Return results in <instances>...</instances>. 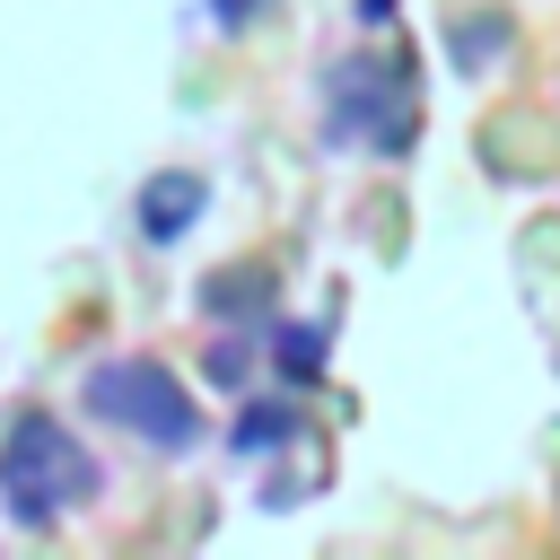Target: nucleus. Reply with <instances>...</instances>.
<instances>
[{
  "label": "nucleus",
  "mask_w": 560,
  "mask_h": 560,
  "mask_svg": "<svg viewBox=\"0 0 560 560\" xmlns=\"http://www.w3.org/2000/svg\"><path fill=\"white\" fill-rule=\"evenodd\" d=\"M315 114L332 149H368V158H402L420 140V96L411 70L385 52H332L315 79Z\"/></svg>",
  "instance_id": "1"
},
{
  "label": "nucleus",
  "mask_w": 560,
  "mask_h": 560,
  "mask_svg": "<svg viewBox=\"0 0 560 560\" xmlns=\"http://www.w3.org/2000/svg\"><path fill=\"white\" fill-rule=\"evenodd\" d=\"M105 490V464L52 420V411H26V420H9V438H0V508L18 516V525H61L79 499H96Z\"/></svg>",
  "instance_id": "2"
},
{
  "label": "nucleus",
  "mask_w": 560,
  "mask_h": 560,
  "mask_svg": "<svg viewBox=\"0 0 560 560\" xmlns=\"http://www.w3.org/2000/svg\"><path fill=\"white\" fill-rule=\"evenodd\" d=\"M79 402L105 420V429H122V438H140L149 455H192L210 429H201V402L175 385V368H158V359H96L88 376H79Z\"/></svg>",
  "instance_id": "3"
},
{
  "label": "nucleus",
  "mask_w": 560,
  "mask_h": 560,
  "mask_svg": "<svg viewBox=\"0 0 560 560\" xmlns=\"http://www.w3.org/2000/svg\"><path fill=\"white\" fill-rule=\"evenodd\" d=\"M201 210H210V175H201V166H166V175H149V184H140V236H149V245L192 236V228H201Z\"/></svg>",
  "instance_id": "4"
},
{
  "label": "nucleus",
  "mask_w": 560,
  "mask_h": 560,
  "mask_svg": "<svg viewBox=\"0 0 560 560\" xmlns=\"http://www.w3.org/2000/svg\"><path fill=\"white\" fill-rule=\"evenodd\" d=\"M324 359H332V332H324V324H298V315H280V324H271V368H280V385H289V394L324 385Z\"/></svg>",
  "instance_id": "5"
},
{
  "label": "nucleus",
  "mask_w": 560,
  "mask_h": 560,
  "mask_svg": "<svg viewBox=\"0 0 560 560\" xmlns=\"http://www.w3.org/2000/svg\"><path fill=\"white\" fill-rule=\"evenodd\" d=\"M289 438H298V402H245L236 429H228V455H236V464H245V455L262 464V455H280Z\"/></svg>",
  "instance_id": "6"
},
{
  "label": "nucleus",
  "mask_w": 560,
  "mask_h": 560,
  "mask_svg": "<svg viewBox=\"0 0 560 560\" xmlns=\"http://www.w3.org/2000/svg\"><path fill=\"white\" fill-rule=\"evenodd\" d=\"M499 52H508V18H490V9H481V18H455V26H446V61H455L464 79H472V70H490Z\"/></svg>",
  "instance_id": "7"
},
{
  "label": "nucleus",
  "mask_w": 560,
  "mask_h": 560,
  "mask_svg": "<svg viewBox=\"0 0 560 560\" xmlns=\"http://www.w3.org/2000/svg\"><path fill=\"white\" fill-rule=\"evenodd\" d=\"M262 298H271V280H262V271H219V280H201V306H210L219 324L262 315Z\"/></svg>",
  "instance_id": "8"
},
{
  "label": "nucleus",
  "mask_w": 560,
  "mask_h": 560,
  "mask_svg": "<svg viewBox=\"0 0 560 560\" xmlns=\"http://www.w3.org/2000/svg\"><path fill=\"white\" fill-rule=\"evenodd\" d=\"M201 376H210L219 394H236V385L254 376V341H245V332H219V341H210V359H201Z\"/></svg>",
  "instance_id": "9"
},
{
  "label": "nucleus",
  "mask_w": 560,
  "mask_h": 560,
  "mask_svg": "<svg viewBox=\"0 0 560 560\" xmlns=\"http://www.w3.org/2000/svg\"><path fill=\"white\" fill-rule=\"evenodd\" d=\"M262 9L271 0H210V26L219 35H245V26H262Z\"/></svg>",
  "instance_id": "10"
},
{
  "label": "nucleus",
  "mask_w": 560,
  "mask_h": 560,
  "mask_svg": "<svg viewBox=\"0 0 560 560\" xmlns=\"http://www.w3.org/2000/svg\"><path fill=\"white\" fill-rule=\"evenodd\" d=\"M394 9H402V0H359V26H368V35H385V26H394Z\"/></svg>",
  "instance_id": "11"
}]
</instances>
